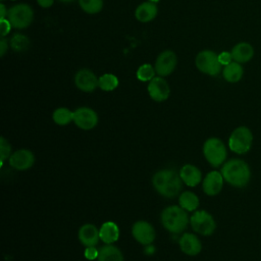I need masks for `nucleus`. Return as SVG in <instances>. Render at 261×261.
<instances>
[{"mask_svg":"<svg viewBox=\"0 0 261 261\" xmlns=\"http://www.w3.org/2000/svg\"><path fill=\"white\" fill-rule=\"evenodd\" d=\"M182 180L173 169H162L152 177V185L158 194L165 198L176 197L181 190Z\"/></svg>","mask_w":261,"mask_h":261,"instance_id":"nucleus-1","label":"nucleus"},{"mask_svg":"<svg viewBox=\"0 0 261 261\" xmlns=\"http://www.w3.org/2000/svg\"><path fill=\"white\" fill-rule=\"evenodd\" d=\"M59 1H61V2H65V3H68V2H72L73 0H59Z\"/></svg>","mask_w":261,"mask_h":261,"instance_id":"nucleus-38","label":"nucleus"},{"mask_svg":"<svg viewBox=\"0 0 261 261\" xmlns=\"http://www.w3.org/2000/svg\"><path fill=\"white\" fill-rule=\"evenodd\" d=\"M136 18L141 22H148L154 19L157 15V6L154 2H144L140 4L135 12Z\"/></svg>","mask_w":261,"mask_h":261,"instance_id":"nucleus-21","label":"nucleus"},{"mask_svg":"<svg viewBox=\"0 0 261 261\" xmlns=\"http://www.w3.org/2000/svg\"><path fill=\"white\" fill-rule=\"evenodd\" d=\"M35 155L28 149H19L9 157V165L17 170H27L33 166Z\"/></svg>","mask_w":261,"mask_h":261,"instance_id":"nucleus-14","label":"nucleus"},{"mask_svg":"<svg viewBox=\"0 0 261 261\" xmlns=\"http://www.w3.org/2000/svg\"><path fill=\"white\" fill-rule=\"evenodd\" d=\"M179 176L182 182L189 187H196L202 180L200 169L193 164H185L179 170Z\"/></svg>","mask_w":261,"mask_h":261,"instance_id":"nucleus-18","label":"nucleus"},{"mask_svg":"<svg viewBox=\"0 0 261 261\" xmlns=\"http://www.w3.org/2000/svg\"><path fill=\"white\" fill-rule=\"evenodd\" d=\"M11 155V147L8 143V141H6L3 137L0 138V165L1 167L3 166L4 161L9 158Z\"/></svg>","mask_w":261,"mask_h":261,"instance_id":"nucleus-30","label":"nucleus"},{"mask_svg":"<svg viewBox=\"0 0 261 261\" xmlns=\"http://www.w3.org/2000/svg\"><path fill=\"white\" fill-rule=\"evenodd\" d=\"M154 252H155V247L152 246L151 244H150V245H147L146 250H145V253H146L147 255H152Z\"/></svg>","mask_w":261,"mask_h":261,"instance_id":"nucleus-37","label":"nucleus"},{"mask_svg":"<svg viewBox=\"0 0 261 261\" xmlns=\"http://www.w3.org/2000/svg\"><path fill=\"white\" fill-rule=\"evenodd\" d=\"M221 174L224 180L232 187L244 188L251 178V170L249 165L241 159H230L221 167Z\"/></svg>","mask_w":261,"mask_h":261,"instance_id":"nucleus-2","label":"nucleus"},{"mask_svg":"<svg viewBox=\"0 0 261 261\" xmlns=\"http://www.w3.org/2000/svg\"><path fill=\"white\" fill-rule=\"evenodd\" d=\"M179 206L187 211H195L199 207V198L198 196L190 191L182 192L179 195L178 199Z\"/></svg>","mask_w":261,"mask_h":261,"instance_id":"nucleus-24","label":"nucleus"},{"mask_svg":"<svg viewBox=\"0 0 261 261\" xmlns=\"http://www.w3.org/2000/svg\"><path fill=\"white\" fill-rule=\"evenodd\" d=\"M155 67L149 63H146L138 68L137 79L141 82H150L153 77H155Z\"/></svg>","mask_w":261,"mask_h":261,"instance_id":"nucleus-29","label":"nucleus"},{"mask_svg":"<svg viewBox=\"0 0 261 261\" xmlns=\"http://www.w3.org/2000/svg\"><path fill=\"white\" fill-rule=\"evenodd\" d=\"M223 77L228 83H238L243 76V67L239 62H230L222 70Z\"/></svg>","mask_w":261,"mask_h":261,"instance_id":"nucleus-23","label":"nucleus"},{"mask_svg":"<svg viewBox=\"0 0 261 261\" xmlns=\"http://www.w3.org/2000/svg\"><path fill=\"white\" fill-rule=\"evenodd\" d=\"M253 143L252 132L246 126H239L230 134L228 139L229 149L237 154L247 153Z\"/></svg>","mask_w":261,"mask_h":261,"instance_id":"nucleus-5","label":"nucleus"},{"mask_svg":"<svg viewBox=\"0 0 261 261\" xmlns=\"http://www.w3.org/2000/svg\"><path fill=\"white\" fill-rule=\"evenodd\" d=\"M74 84L83 92H93L99 87V79L90 69H81L74 75Z\"/></svg>","mask_w":261,"mask_h":261,"instance_id":"nucleus-12","label":"nucleus"},{"mask_svg":"<svg viewBox=\"0 0 261 261\" xmlns=\"http://www.w3.org/2000/svg\"><path fill=\"white\" fill-rule=\"evenodd\" d=\"M81 8L90 14H95L101 11L103 7V0H79Z\"/></svg>","mask_w":261,"mask_h":261,"instance_id":"nucleus-28","label":"nucleus"},{"mask_svg":"<svg viewBox=\"0 0 261 261\" xmlns=\"http://www.w3.org/2000/svg\"><path fill=\"white\" fill-rule=\"evenodd\" d=\"M10 46L14 51H17V52L25 51L30 46V40L27 36L22 34H15L10 39Z\"/></svg>","mask_w":261,"mask_h":261,"instance_id":"nucleus-27","label":"nucleus"},{"mask_svg":"<svg viewBox=\"0 0 261 261\" xmlns=\"http://www.w3.org/2000/svg\"><path fill=\"white\" fill-rule=\"evenodd\" d=\"M176 55L171 50H165L159 54L155 62V71L159 76L169 75L176 66Z\"/></svg>","mask_w":261,"mask_h":261,"instance_id":"nucleus-11","label":"nucleus"},{"mask_svg":"<svg viewBox=\"0 0 261 261\" xmlns=\"http://www.w3.org/2000/svg\"><path fill=\"white\" fill-rule=\"evenodd\" d=\"M218 60L221 63V65H227L231 62L232 60V56L230 52H221L218 55Z\"/></svg>","mask_w":261,"mask_h":261,"instance_id":"nucleus-33","label":"nucleus"},{"mask_svg":"<svg viewBox=\"0 0 261 261\" xmlns=\"http://www.w3.org/2000/svg\"><path fill=\"white\" fill-rule=\"evenodd\" d=\"M37 2H38V4H39L41 7H43V8H48V7H50V6L53 5L54 0H37Z\"/></svg>","mask_w":261,"mask_h":261,"instance_id":"nucleus-35","label":"nucleus"},{"mask_svg":"<svg viewBox=\"0 0 261 261\" xmlns=\"http://www.w3.org/2000/svg\"><path fill=\"white\" fill-rule=\"evenodd\" d=\"M223 180L224 178L219 171L213 170L207 173L202 182L205 194L208 196H215L219 194L223 187Z\"/></svg>","mask_w":261,"mask_h":261,"instance_id":"nucleus-15","label":"nucleus"},{"mask_svg":"<svg viewBox=\"0 0 261 261\" xmlns=\"http://www.w3.org/2000/svg\"><path fill=\"white\" fill-rule=\"evenodd\" d=\"M7 49H8V42L4 37H1V40H0V56L1 57L5 55Z\"/></svg>","mask_w":261,"mask_h":261,"instance_id":"nucleus-34","label":"nucleus"},{"mask_svg":"<svg viewBox=\"0 0 261 261\" xmlns=\"http://www.w3.org/2000/svg\"><path fill=\"white\" fill-rule=\"evenodd\" d=\"M97 259L98 261H123V255L117 247L106 244L99 250Z\"/></svg>","mask_w":261,"mask_h":261,"instance_id":"nucleus-22","label":"nucleus"},{"mask_svg":"<svg viewBox=\"0 0 261 261\" xmlns=\"http://www.w3.org/2000/svg\"><path fill=\"white\" fill-rule=\"evenodd\" d=\"M190 223L194 231L202 236H210L216 228L213 216L205 210L196 211L190 218Z\"/></svg>","mask_w":261,"mask_h":261,"instance_id":"nucleus-7","label":"nucleus"},{"mask_svg":"<svg viewBox=\"0 0 261 261\" xmlns=\"http://www.w3.org/2000/svg\"><path fill=\"white\" fill-rule=\"evenodd\" d=\"M52 118L54 122L58 125H66L69 122L73 121V112L68 108L60 107L54 110Z\"/></svg>","mask_w":261,"mask_h":261,"instance_id":"nucleus-25","label":"nucleus"},{"mask_svg":"<svg viewBox=\"0 0 261 261\" xmlns=\"http://www.w3.org/2000/svg\"><path fill=\"white\" fill-rule=\"evenodd\" d=\"M34 18V11L32 7L28 4H16L9 8L7 19L10 21L11 25L15 29H25L28 28Z\"/></svg>","mask_w":261,"mask_h":261,"instance_id":"nucleus-6","label":"nucleus"},{"mask_svg":"<svg viewBox=\"0 0 261 261\" xmlns=\"http://www.w3.org/2000/svg\"><path fill=\"white\" fill-rule=\"evenodd\" d=\"M11 23H10V21L8 20V19H0V29H1V37H4V36H6L8 33H9V31H10V29H11Z\"/></svg>","mask_w":261,"mask_h":261,"instance_id":"nucleus-32","label":"nucleus"},{"mask_svg":"<svg viewBox=\"0 0 261 261\" xmlns=\"http://www.w3.org/2000/svg\"><path fill=\"white\" fill-rule=\"evenodd\" d=\"M149 1H150V2H154V3H155V2H158L159 0H149Z\"/></svg>","mask_w":261,"mask_h":261,"instance_id":"nucleus-39","label":"nucleus"},{"mask_svg":"<svg viewBox=\"0 0 261 261\" xmlns=\"http://www.w3.org/2000/svg\"><path fill=\"white\" fill-rule=\"evenodd\" d=\"M1 1H3V0H1Z\"/></svg>","mask_w":261,"mask_h":261,"instance_id":"nucleus-40","label":"nucleus"},{"mask_svg":"<svg viewBox=\"0 0 261 261\" xmlns=\"http://www.w3.org/2000/svg\"><path fill=\"white\" fill-rule=\"evenodd\" d=\"M79 240L86 247H95L99 240V229L92 223H86L79 229Z\"/></svg>","mask_w":261,"mask_h":261,"instance_id":"nucleus-17","label":"nucleus"},{"mask_svg":"<svg viewBox=\"0 0 261 261\" xmlns=\"http://www.w3.org/2000/svg\"><path fill=\"white\" fill-rule=\"evenodd\" d=\"M132 234L137 242L142 245H150L156 237V232L151 223L145 220H139L132 227Z\"/></svg>","mask_w":261,"mask_h":261,"instance_id":"nucleus-10","label":"nucleus"},{"mask_svg":"<svg viewBox=\"0 0 261 261\" xmlns=\"http://www.w3.org/2000/svg\"><path fill=\"white\" fill-rule=\"evenodd\" d=\"M84 255L88 260H95L98 258L99 251L95 247H87L84 252Z\"/></svg>","mask_w":261,"mask_h":261,"instance_id":"nucleus-31","label":"nucleus"},{"mask_svg":"<svg viewBox=\"0 0 261 261\" xmlns=\"http://www.w3.org/2000/svg\"><path fill=\"white\" fill-rule=\"evenodd\" d=\"M100 240L105 244H112L119 238V228L113 221L104 222L99 228Z\"/></svg>","mask_w":261,"mask_h":261,"instance_id":"nucleus-20","label":"nucleus"},{"mask_svg":"<svg viewBox=\"0 0 261 261\" xmlns=\"http://www.w3.org/2000/svg\"><path fill=\"white\" fill-rule=\"evenodd\" d=\"M98 114L89 107H80L73 111V122L82 129L89 130L98 124Z\"/></svg>","mask_w":261,"mask_h":261,"instance_id":"nucleus-9","label":"nucleus"},{"mask_svg":"<svg viewBox=\"0 0 261 261\" xmlns=\"http://www.w3.org/2000/svg\"><path fill=\"white\" fill-rule=\"evenodd\" d=\"M197 68L209 75H217L221 70V63L218 60V55L210 50L201 51L196 57Z\"/></svg>","mask_w":261,"mask_h":261,"instance_id":"nucleus-8","label":"nucleus"},{"mask_svg":"<svg viewBox=\"0 0 261 261\" xmlns=\"http://www.w3.org/2000/svg\"><path fill=\"white\" fill-rule=\"evenodd\" d=\"M0 10H1V16H0V19H5L7 14H8V10L6 9L5 5L3 3L0 4Z\"/></svg>","mask_w":261,"mask_h":261,"instance_id":"nucleus-36","label":"nucleus"},{"mask_svg":"<svg viewBox=\"0 0 261 261\" xmlns=\"http://www.w3.org/2000/svg\"><path fill=\"white\" fill-rule=\"evenodd\" d=\"M232 60L239 63H245L252 59L254 55L253 47L246 42H241L237 44L230 51Z\"/></svg>","mask_w":261,"mask_h":261,"instance_id":"nucleus-19","label":"nucleus"},{"mask_svg":"<svg viewBox=\"0 0 261 261\" xmlns=\"http://www.w3.org/2000/svg\"><path fill=\"white\" fill-rule=\"evenodd\" d=\"M187 210L180 206L171 205L166 207L161 213V223L165 229L172 233L182 232L189 223Z\"/></svg>","mask_w":261,"mask_h":261,"instance_id":"nucleus-3","label":"nucleus"},{"mask_svg":"<svg viewBox=\"0 0 261 261\" xmlns=\"http://www.w3.org/2000/svg\"><path fill=\"white\" fill-rule=\"evenodd\" d=\"M178 243H179L180 250L189 256H195L199 254L202 250L201 241L196 234L191 232H185L180 237Z\"/></svg>","mask_w":261,"mask_h":261,"instance_id":"nucleus-16","label":"nucleus"},{"mask_svg":"<svg viewBox=\"0 0 261 261\" xmlns=\"http://www.w3.org/2000/svg\"><path fill=\"white\" fill-rule=\"evenodd\" d=\"M203 154L213 167L220 166L226 159V147L218 138H209L203 145Z\"/></svg>","mask_w":261,"mask_h":261,"instance_id":"nucleus-4","label":"nucleus"},{"mask_svg":"<svg viewBox=\"0 0 261 261\" xmlns=\"http://www.w3.org/2000/svg\"><path fill=\"white\" fill-rule=\"evenodd\" d=\"M148 93L154 101L162 102L169 97L170 89L162 76H155L149 82Z\"/></svg>","mask_w":261,"mask_h":261,"instance_id":"nucleus-13","label":"nucleus"},{"mask_svg":"<svg viewBox=\"0 0 261 261\" xmlns=\"http://www.w3.org/2000/svg\"><path fill=\"white\" fill-rule=\"evenodd\" d=\"M118 86V79L112 73H104L99 77V88L103 91L110 92Z\"/></svg>","mask_w":261,"mask_h":261,"instance_id":"nucleus-26","label":"nucleus"}]
</instances>
